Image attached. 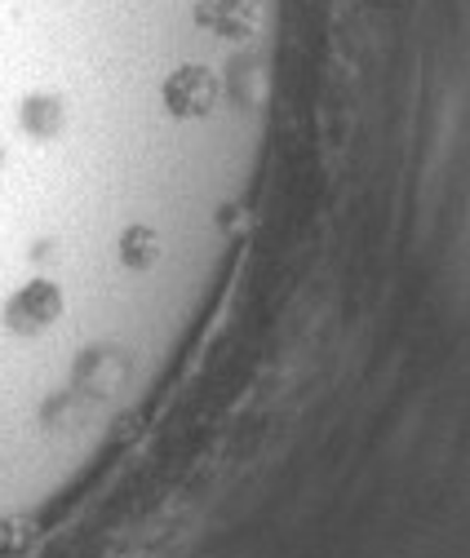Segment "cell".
Masks as SVG:
<instances>
[{"label":"cell","mask_w":470,"mask_h":558,"mask_svg":"<svg viewBox=\"0 0 470 558\" xmlns=\"http://www.w3.org/2000/svg\"><path fill=\"white\" fill-rule=\"evenodd\" d=\"M0 165H5V147H0Z\"/></svg>","instance_id":"obj_6"},{"label":"cell","mask_w":470,"mask_h":558,"mask_svg":"<svg viewBox=\"0 0 470 558\" xmlns=\"http://www.w3.org/2000/svg\"><path fill=\"white\" fill-rule=\"evenodd\" d=\"M195 23L218 32V36H227V40H244L257 27V5H253V0H200Z\"/></svg>","instance_id":"obj_3"},{"label":"cell","mask_w":470,"mask_h":558,"mask_svg":"<svg viewBox=\"0 0 470 558\" xmlns=\"http://www.w3.org/2000/svg\"><path fill=\"white\" fill-rule=\"evenodd\" d=\"M23 129L32 137H53L62 129V102L58 98H32L23 107Z\"/></svg>","instance_id":"obj_5"},{"label":"cell","mask_w":470,"mask_h":558,"mask_svg":"<svg viewBox=\"0 0 470 558\" xmlns=\"http://www.w3.org/2000/svg\"><path fill=\"white\" fill-rule=\"evenodd\" d=\"M165 107L182 120H200L218 107V76L205 66H178L165 81Z\"/></svg>","instance_id":"obj_1"},{"label":"cell","mask_w":470,"mask_h":558,"mask_svg":"<svg viewBox=\"0 0 470 558\" xmlns=\"http://www.w3.org/2000/svg\"><path fill=\"white\" fill-rule=\"evenodd\" d=\"M120 262L129 270H152L160 262V235L152 227H129L120 235Z\"/></svg>","instance_id":"obj_4"},{"label":"cell","mask_w":470,"mask_h":558,"mask_svg":"<svg viewBox=\"0 0 470 558\" xmlns=\"http://www.w3.org/2000/svg\"><path fill=\"white\" fill-rule=\"evenodd\" d=\"M58 315H62V293H58V284H49V279H32V284H23L5 302V324L23 337L49 328Z\"/></svg>","instance_id":"obj_2"}]
</instances>
